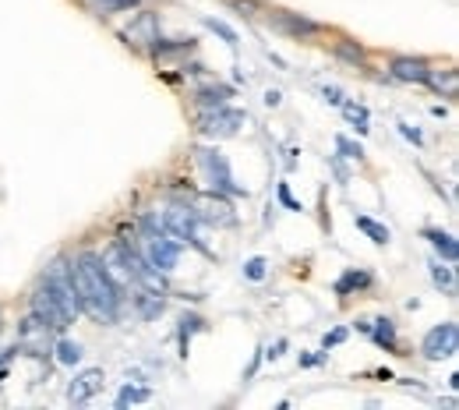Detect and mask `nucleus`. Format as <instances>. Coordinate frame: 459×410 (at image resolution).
I'll return each instance as SVG.
<instances>
[{"instance_id":"18","label":"nucleus","mask_w":459,"mask_h":410,"mask_svg":"<svg viewBox=\"0 0 459 410\" xmlns=\"http://www.w3.org/2000/svg\"><path fill=\"white\" fill-rule=\"evenodd\" d=\"M368 336H371L378 347L396 350V322H392V319H378L375 326H368Z\"/></svg>"},{"instance_id":"29","label":"nucleus","mask_w":459,"mask_h":410,"mask_svg":"<svg viewBox=\"0 0 459 410\" xmlns=\"http://www.w3.org/2000/svg\"><path fill=\"white\" fill-rule=\"evenodd\" d=\"M265 269H269V262H265V258L258 255V258H251V262L244 265V276L258 283V280H265Z\"/></svg>"},{"instance_id":"20","label":"nucleus","mask_w":459,"mask_h":410,"mask_svg":"<svg viewBox=\"0 0 459 410\" xmlns=\"http://www.w3.org/2000/svg\"><path fill=\"white\" fill-rule=\"evenodd\" d=\"M343 106V117L350 120V124H353V131L357 135H368L371 131V117H368V106H360V103H340Z\"/></svg>"},{"instance_id":"13","label":"nucleus","mask_w":459,"mask_h":410,"mask_svg":"<svg viewBox=\"0 0 459 410\" xmlns=\"http://www.w3.org/2000/svg\"><path fill=\"white\" fill-rule=\"evenodd\" d=\"M424 82H427L434 92H438V95H445V100H456V95H459V75H456V67H445V71L427 67Z\"/></svg>"},{"instance_id":"3","label":"nucleus","mask_w":459,"mask_h":410,"mask_svg":"<svg viewBox=\"0 0 459 410\" xmlns=\"http://www.w3.org/2000/svg\"><path fill=\"white\" fill-rule=\"evenodd\" d=\"M187 205L198 212L202 223H212V227H233L237 223V212L223 191H198V195L187 198Z\"/></svg>"},{"instance_id":"37","label":"nucleus","mask_w":459,"mask_h":410,"mask_svg":"<svg viewBox=\"0 0 459 410\" xmlns=\"http://www.w3.org/2000/svg\"><path fill=\"white\" fill-rule=\"evenodd\" d=\"M283 350H286V340H279V343H276V347H272V350H269V357H279V354H283Z\"/></svg>"},{"instance_id":"26","label":"nucleus","mask_w":459,"mask_h":410,"mask_svg":"<svg viewBox=\"0 0 459 410\" xmlns=\"http://www.w3.org/2000/svg\"><path fill=\"white\" fill-rule=\"evenodd\" d=\"M336 149H340V156H346V159H364V149L357 146V141H350L346 135H336Z\"/></svg>"},{"instance_id":"11","label":"nucleus","mask_w":459,"mask_h":410,"mask_svg":"<svg viewBox=\"0 0 459 410\" xmlns=\"http://www.w3.org/2000/svg\"><path fill=\"white\" fill-rule=\"evenodd\" d=\"M124 39L131 46H138V50H152V46L159 43V14L152 11H141L131 25L124 29Z\"/></svg>"},{"instance_id":"14","label":"nucleus","mask_w":459,"mask_h":410,"mask_svg":"<svg viewBox=\"0 0 459 410\" xmlns=\"http://www.w3.org/2000/svg\"><path fill=\"white\" fill-rule=\"evenodd\" d=\"M131 301H134V311H138V315H141L145 322L159 319V315H163V308H166L163 294H156V291H141V286H138V294H134Z\"/></svg>"},{"instance_id":"24","label":"nucleus","mask_w":459,"mask_h":410,"mask_svg":"<svg viewBox=\"0 0 459 410\" xmlns=\"http://www.w3.org/2000/svg\"><path fill=\"white\" fill-rule=\"evenodd\" d=\"M202 329V319L198 315H184L180 319V332H177V340H180V354L187 357V340H191V336H195Z\"/></svg>"},{"instance_id":"21","label":"nucleus","mask_w":459,"mask_h":410,"mask_svg":"<svg viewBox=\"0 0 459 410\" xmlns=\"http://www.w3.org/2000/svg\"><path fill=\"white\" fill-rule=\"evenodd\" d=\"M368 283H371V276H368V273L350 269V273H343V276H340V283H336V294L346 297L350 291H360V286H368Z\"/></svg>"},{"instance_id":"10","label":"nucleus","mask_w":459,"mask_h":410,"mask_svg":"<svg viewBox=\"0 0 459 410\" xmlns=\"http://www.w3.org/2000/svg\"><path fill=\"white\" fill-rule=\"evenodd\" d=\"M50 336H54L50 326H43L36 315H29L18 326V350H29L32 357H43L46 350H50Z\"/></svg>"},{"instance_id":"32","label":"nucleus","mask_w":459,"mask_h":410,"mask_svg":"<svg viewBox=\"0 0 459 410\" xmlns=\"http://www.w3.org/2000/svg\"><path fill=\"white\" fill-rule=\"evenodd\" d=\"M322 95H325V103H332V106H340V103H343V92L336 89V85H325Z\"/></svg>"},{"instance_id":"2","label":"nucleus","mask_w":459,"mask_h":410,"mask_svg":"<svg viewBox=\"0 0 459 410\" xmlns=\"http://www.w3.org/2000/svg\"><path fill=\"white\" fill-rule=\"evenodd\" d=\"M43 286L57 297V304L67 311L71 319L82 311V294H78V283H75V265H71L67 258H57L50 269H46V280Z\"/></svg>"},{"instance_id":"35","label":"nucleus","mask_w":459,"mask_h":410,"mask_svg":"<svg viewBox=\"0 0 459 410\" xmlns=\"http://www.w3.org/2000/svg\"><path fill=\"white\" fill-rule=\"evenodd\" d=\"M343 340H346V329H336V332H329V336H325V350H329V347H336V343H343Z\"/></svg>"},{"instance_id":"30","label":"nucleus","mask_w":459,"mask_h":410,"mask_svg":"<svg viewBox=\"0 0 459 410\" xmlns=\"http://www.w3.org/2000/svg\"><path fill=\"white\" fill-rule=\"evenodd\" d=\"M103 14H113V11H124V8H138V0H95Z\"/></svg>"},{"instance_id":"15","label":"nucleus","mask_w":459,"mask_h":410,"mask_svg":"<svg viewBox=\"0 0 459 410\" xmlns=\"http://www.w3.org/2000/svg\"><path fill=\"white\" fill-rule=\"evenodd\" d=\"M392 75H396L399 82H424L427 64L417 60V57H396V60H392Z\"/></svg>"},{"instance_id":"6","label":"nucleus","mask_w":459,"mask_h":410,"mask_svg":"<svg viewBox=\"0 0 459 410\" xmlns=\"http://www.w3.org/2000/svg\"><path fill=\"white\" fill-rule=\"evenodd\" d=\"M198 159L205 166V174H209V184L212 191H223V195H244V187H240L230 174V163L220 149H198Z\"/></svg>"},{"instance_id":"12","label":"nucleus","mask_w":459,"mask_h":410,"mask_svg":"<svg viewBox=\"0 0 459 410\" xmlns=\"http://www.w3.org/2000/svg\"><path fill=\"white\" fill-rule=\"evenodd\" d=\"M103 372L99 368H89V372H82V375H75V382L67 385V400L75 403V407H82V403H89V400H95L103 393Z\"/></svg>"},{"instance_id":"16","label":"nucleus","mask_w":459,"mask_h":410,"mask_svg":"<svg viewBox=\"0 0 459 410\" xmlns=\"http://www.w3.org/2000/svg\"><path fill=\"white\" fill-rule=\"evenodd\" d=\"M424 237L431 240V244H434V251H438L449 265L459 258V244H456V237L452 234H442V230H424Z\"/></svg>"},{"instance_id":"31","label":"nucleus","mask_w":459,"mask_h":410,"mask_svg":"<svg viewBox=\"0 0 459 410\" xmlns=\"http://www.w3.org/2000/svg\"><path fill=\"white\" fill-rule=\"evenodd\" d=\"M329 163H332V174H336V181H340L343 187L350 184V174H346V166H343V156L336 152V156H329Z\"/></svg>"},{"instance_id":"25","label":"nucleus","mask_w":459,"mask_h":410,"mask_svg":"<svg viewBox=\"0 0 459 410\" xmlns=\"http://www.w3.org/2000/svg\"><path fill=\"white\" fill-rule=\"evenodd\" d=\"M57 361H60V365H78V361H82V347L78 343H71V340H60L57 343Z\"/></svg>"},{"instance_id":"22","label":"nucleus","mask_w":459,"mask_h":410,"mask_svg":"<svg viewBox=\"0 0 459 410\" xmlns=\"http://www.w3.org/2000/svg\"><path fill=\"white\" fill-rule=\"evenodd\" d=\"M357 230H364L375 244H389L392 240V234H389V227H381V223H375V220H368V216H357Z\"/></svg>"},{"instance_id":"4","label":"nucleus","mask_w":459,"mask_h":410,"mask_svg":"<svg viewBox=\"0 0 459 410\" xmlns=\"http://www.w3.org/2000/svg\"><path fill=\"white\" fill-rule=\"evenodd\" d=\"M198 227H202V220H198V212L191 205H170L163 212V234H170L177 240H187V244H195L198 251H205L202 237H198Z\"/></svg>"},{"instance_id":"28","label":"nucleus","mask_w":459,"mask_h":410,"mask_svg":"<svg viewBox=\"0 0 459 410\" xmlns=\"http://www.w3.org/2000/svg\"><path fill=\"white\" fill-rule=\"evenodd\" d=\"M205 25H209V29H212L215 36H223V39H226L230 46H237V32H233V29L226 25V21H215V18H205Z\"/></svg>"},{"instance_id":"17","label":"nucleus","mask_w":459,"mask_h":410,"mask_svg":"<svg viewBox=\"0 0 459 410\" xmlns=\"http://www.w3.org/2000/svg\"><path fill=\"white\" fill-rule=\"evenodd\" d=\"M226 100H230V89H226V85H209V89H198V95H195L198 110H215V106H226Z\"/></svg>"},{"instance_id":"23","label":"nucleus","mask_w":459,"mask_h":410,"mask_svg":"<svg viewBox=\"0 0 459 410\" xmlns=\"http://www.w3.org/2000/svg\"><path fill=\"white\" fill-rule=\"evenodd\" d=\"M431 280H434V286H438V291H445V294L456 291V276H452V269H449V262H445V265L434 262V265H431Z\"/></svg>"},{"instance_id":"1","label":"nucleus","mask_w":459,"mask_h":410,"mask_svg":"<svg viewBox=\"0 0 459 410\" xmlns=\"http://www.w3.org/2000/svg\"><path fill=\"white\" fill-rule=\"evenodd\" d=\"M75 283L82 294V311H89L92 319L99 322H117L124 297H120V286L110 276V269L103 265V258L95 251H82L75 262Z\"/></svg>"},{"instance_id":"19","label":"nucleus","mask_w":459,"mask_h":410,"mask_svg":"<svg viewBox=\"0 0 459 410\" xmlns=\"http://www.w3.org/2000/svg\"><path fill=\"white\" fill-rule=\"evenodd\" d=\"M272 21H276L279 29L294 32V36H311V32H318V25H315V21H307V18H294V14H286V11H279Z\"/></svg>"},{"instance_id":"38","label":"nucleus","mask_w":459,"mask_h":410,"mask_svg":"<svg viewBox=\"0 0 459 410\" xmlns=\"http://www.w3.org/2000/svg\"><path fill=\"white\" fill-rule=\"evenodd\" d=\"M0 332H4V315H0Z\"/></svg>"},{"instance_id":"33","label":"nucleus","mask_w":459,"mask_h":410,"mask_svg":"<svg viewBox=\"0 0 459 410\" xmlns=\"http://www.w3.org/2000/svg\"><path fill=\"white\" fill-rule=\"evenodd\" d=\"M279 198H283V205H286V209H294V212H301L297 198H294V195H290V187H286V184H279Z\"/></svg>"},{"instance_id":"9","label":"nucleus","mask_w":459,"mask_h":410,"mask_svg":"<svg viewBox=\"0 0 459 410\" xmlns=\"http://www.w3.org/2000/svg\"><path fill=\"white\" fill-rule=\"evenodd\" d=\"M32 315L43 322V326H50L54 332H64L67 329V322H71V315L57 304V297L46 291V286H39L36 291V297H32Z\"/></svg>"},{"instance_id":"27","label":"nucleus","mask_w":459,"mask_h":410,"mask_svg":"<svg viewBox=\"0 0 459 410\" xmlns=\"http://www.w3.org/2000/svg\"><path fill=\"white\" fill-rule=\"evenodd\" d=\"M149 396H152L149 389H131V385H124V389H120V396H117V407L124 410L128 403H145Z\"/></svg>"},{"instance_id":"8","label":"nucleus","mask_w":459,"mask_h":410,"mask_svg":"<svg viewBox=\"0 0 459 410\" xmlns=\"http://www.w3.org/2000/svg\"><path fill=\"white\" fill-rule=\"evenodd\" d=\"M459 347V326L456 322H442V326H434L427 336H424V357L427 361H442V357H452Z\"/></svg>"},{"instance_id":"5","label":"nucleus","mask_w":459,"mask_h":410,"mask_svg":"<svg viewBox=\"0 0 459 410\" xmlns=\"http://www.w3.org/2000/svg\"><path fill=\"white\" fill-rule=\"evenodd\" d=\"M244 124H248V113L244 110H230V106L202 110V117H198V131L205 138H230V135H237Z\"/></svg>"},{"instance_id":"34","label":"nucleus","mask_w":459,"mask_h":410,"mask_svg":"<svg viewBox=\"0 0 459 410\" xmlns=\"http://www.w3.org/2000/svg\"><path fill=\"white\" fill-rule=\"evenodd\" d=\"M399 135H403V138H410L414 146H421V141H424V138H421V131H417V128H410V124H399Z\"/></svg>"},{"instance_id":"36","label":"nucleus","mask_w":459,"mask_h":410,"mask_svg":"<svg viewBox=\"0 0 459 410\" xmlns=\"http://www.w3.org/2000/svg\"><path fill=\"white\" fill-rule=\"evenodd\" d=\"M322 361H325V354H307V357H301V365L311 368V365H322Z\"/></svg>"},{"instance_id":"7","label":"nucleus","mask_w":459,"mask_h":410,"mask_svg":"<svg viewBox=\"0 0 459 410\" xmlns=\"http://www.w3.org/2000/svg\"><path fill=\"white\" fill-rule=\"evenodd\" d=\"M177 258H180V244L170 240V234H149V240H145V262H149L152 269L170 273L177 265Z\"/></svg>"}]
</instances>
